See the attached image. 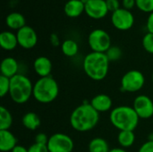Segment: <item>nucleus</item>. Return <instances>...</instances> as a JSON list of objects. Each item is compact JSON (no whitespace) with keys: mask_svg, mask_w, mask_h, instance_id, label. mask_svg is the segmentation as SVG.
<instances>
[{"mask_svg":"<svg viewBox=\"0 0 153 152\" xmlns=\"http://www.w3.org/2000/svg\"><path fill=\"white\" fill-rule=\"evenodd\" d=\"M100 121V113L91 103L84 102L74 109L70 116V125L77 132L85 133L92 130Z\"/></svg>","mask_w":153,"mask_h":152,"instance_id":"obj_1","label":"nucleus"},{"mask_svg":"<svg viewBox=\"0 0 153 152\" xmlns=\"http://www.w3.org/2000/svg\"><path fill=\"white\" fill-rule=\"evenodd\" d=\"M109 63L106 53L91 52L83 59L82 67L86 75L93 81L104 80L109 69Z\"/></svg>","mask_w":153,"mask_h":152,"instance_id":"obj_2","label":"nucleus"},{"mask_svg":"<svg viewBox=\"0 0 153 152\" xmlns=\"http://www.w3.org/2000/svg\"><path fill=\"white\" fill-rule=\"evenodd\" d=\"M139 116L133 107L119 106L113 108L109 115L112 125L119 131H134L139 124Z\"/></svg>","mask_w":153,"mask_h":152,"instance_id":"obj_3","label":"nucleus"},{"mask_svg":"<svg viewBox=\"0 0 153 152\" xmlns=\"http://www.w3.org/2000/svg\"><path fill=\"white\" fill-rule=\"evenodd\" d=\"M33 84L26 75L18 73L10 79L9 96L16 104H24L32 96Z\"/></svg>","mask_w":153,"mask_h":152,"instance_id":"obj_4","label":"nucleus"},{"mask_svg":"<svg viewBox=\"0 0 153 152\" xmlns=\"http://www.w3.org/2000/svg\"><path fill=\"white\" fill-rule=\"evenodd\" d=\"M59 87L56 81L51 77L39 78L33 84L32 97L41 104H48L53 102L58 96Z\"/></svg>","mask_w":153,"mask_h":152,"instance_id":"obj_5","label":"nucleus"},{"mask_svg":"<svg viewBox=\"0 0 153 152\" xmlns=\"http://www.w3.org/2000/svg\"><path fill=\"white\" fill-rule=\"evenodd\" d=\"M88 44L93 52L106 53L111 47V38L105 30L95 29L88 36Z\"/></svg>","mask_w":153,"mask_h":152,"instance_id":"obj_6","label":"nucleus"},{"mask_svg":"<svg viewBox=\"0 0 153 152\" xmlns=\"http://www.w3.org/2000/svg\"><path fill=\"white\" fill-rule=\"evenodd\" d=\"M145 84L143 73L138 70H130L126 72L121 79V90L124 92H137L141 90Z\"/></svg>","mask_w":153,"mask_h":152,"instance_id":"obj_7","label":"nucleus"},{"mask_svg":"<svg viewBox=\"0 0 153 152\" xmlns=\"http://www.w3.org/2000/svg\"><path fill=\"white\" fill-rule=\"evenodd\" d=\"M47 146L49 152H73L74 144L69 135L56 133L49 137Z\"/></svg>","mask_w":153,"mask_h":152,"instance_id":"obj_8","label":"nucleus"},{"mask_svg":"<svg viewBox=\"0 0 153 152\" xmlns=\"http://www.w3.org/2000/svg\"><path fill=\"white\" fill-rule=\"evenodd\" d=\"M111 23L118 30H128L134 24V16L130 10L123 7L111 13Z\"/></svg>","mask_w":153,"mask_h":152,"instance_id":"obj_9","label":"nucleus"},{"mask_svg":"<svg viewBox=\"0 0 153 152\" xmlns=\"http://www.w3.org/2000/svg\"><path fill=\"white\" fill-rule=\"evenodd\" d=\"M133 108L140 119H149L153 116V101L146 95L137 96L134 100Z\"/></svg>","mask_w":153,"mask_h":152,"instance_id":"obj_10","label":"nucleus"},{"mask_svg":"<svg viewBox=\"0 0 153 152\" xmlns=\"http://www.w3.org/2000/svg\"><path fill=\"white\" fill-rule=\"evenodd\" d=\"M16 36L19 46L24 49H30L38 43V35L35 30L29 25H25L17 30Z\"/></svg>","mask_w":153,"mask_h":152,"instance_id":"obj_11","label":"nucleus"},{"mask_svg":"<svg viewBox=\"0 0 153 152\" xmlns=\"http://www.w3.org/2000/svg\"><path fill=\"white\" fill-rule=\"evenodd\" d=\"M108 12L106 0H90L85 4L86 14L94 20L104 18Z\"/></svg>","mask_w":153,"mask_h":152,"instance_id":"obj_12","label":"nucleus"},{"mask_svg":"<svg viewBox=\"0 0 153 152\" xmlns=\"http://www.w3.org/2000/svg\"><path fill=\"white\" fill-rule=\"evenodd\" d=\"M91 105L99 113H104L111 109L113 102L109 96L101 93L93 97L91 100Z\"/></svg>","mask_w":153,"mask_h":152,"instance_id":"obj_13","label":"nucleus"},{"mask_svg":"<svg viewBox=\"0 0 153 152\" xmlns=\"http://www.w3.org/2000/svg\"><path fill=\"white\" fill-rule=\"evenodd\" d=\"M33 68L40 78L48 77L52 71V62L47 56H39L33 62Z\"/></svg>","mask_w":153,"mask_h":152,"instance_id":"obj_14","label":"nucleus"},{"mask_svg":"<svg viewBox=\"0 0 153 152\" xmlns=\"http://www.w3.org/2000/svg\"><path fill=\"white\" fill-rule=\"evenodd\" d=\"M19 65L15 58L12 56H7L4 58L0 65V72L1 75L5 76L9 79L18 74Z\"/></svg>","mask_w":153,"mask_h":152,"instance_id":"obj_15","label":"nucleus"},{"mask_svg":"<svg viewBox=\"0 0 153 152\" xmlns=\"http://www.w3.org/2000/svg\"><path fill=\"white\" fill-rule=\"evenodd\" d=\"M17 146V139L9 130L0 131V151L11 152Z\"/></svg>","mask_w":153,"mask_h":152,"instance_id":"obj_16","label":"nucleus"},{"mask_svg":"<svg viewBox=\"0 0 153 152\" xmlns=\"http://www.w3.org/2000/svg\"><path fill=\"white\" fill-rule=\"evenodd\" d=\"M64 12L70 18H76L85 13V4L81 0H68L64 5Z\"/></svg>","mask_w":153,"mask_h":152,"instance_id":"obj_17","label":"nucleus"},{"mask_svg":"<svg viewBox=\"0 0 153 152\" xmlns=\"http://www.w3.org/2000/svg\"><path fill=\"white\" fill-rule=\"evenodd\" d=\"M18 45L16 33H13L10 30H4L0 33V46L4 50H13Z\"/></svg>","mask_w":153,"mask_h":152,"instance_id":"obj_18","label":"nucleus"},{"mask_svg":"<svg viewBox=\"0 0 153 152\" xmlns=\"http://www.w3.org/2000/svg\"><path fill=\"white\" fill-rule=\"evenodd\" d=\"M5 24L8 28L14 30H19L26 25V20L23 14L18 12H12L5 17Z\"/></svg>","mask_w":153,"mask_h":152,"instance_id":"obj_19","label":"nucleus"},{"mask_svg":"<svg viewBox=\"0 0 153 152\" xmlns=\"http://www.w3.org/2000/svg\"><path fill=\"white\" fill-rule=\"evenodd\" d=\"M22 122L23 126L26 129L30 130V131H34V130L38 129L40 126V124H41L40 118L34 112H28V113H26L22 116Z\"/></svg>","mask_w":153,"mask_h":152,"instance_id":"obj_20","label":"nucleus"},{"mask_svg":"<svg viewBox=\"0 0 153 152\" xmlns=\"http://www.w3.org/2000/svg\"><path fill=\"white\" fill-rule=\"evenodd\" d=\"M61 51L65 56L74 57L79 51L78 43L74 39H67L61 43Z\"/></svg>","mask_w":153,"mask_h":152,"instance_id":"obj_21","label":"nucleus"},{"mask_svg":"<svg viewBox=\"0 0 153 152\" xmlns=\"http://www.w3.org/2000/svg\"><path fill=\"white\" fill-rule=\"evenodd\" d=\"M117 142L123 149L132 147L135 142L134 131H120L117 136Z\"/></svg>","mask_w":153,"mask_h":152,"instance_id":"obj_22","label":"nucleus"},{"mask_svg":"<svg viewBox=\"0 0 153 152\" xmlns=\"http://www.w3.org/2000/svg\"><path fill=\"white\" fill-rule=\"evenodd\" d=\"M108 142L100 137L92 139L89 143V152H109Z\"/></svg>","mask_w":153,"mask_h":152,"instance_id":"obj_23","label":"nucleus"},{"mask_svg":"<svg viewBox=\"0 0 153 152\" xmlns=\"http://www.w3.org/2000/svg\"><path fill=\"white\" fill-rule=\"evenodd\" d=\"M13 125V116L10 111L4 108L0 107V131L1 130H9Z\"/></svg>","mask_w":153,"mask_h":152,"instance_id":"obj_24","label":"nucleus"},{"mask_svg":"<svg viewBox=\"0 0 153 152\" xmlns=\"http://www.w3.org/2000/svg\"><path fill=\"white\" fill-rule=\"evenodd\" d=\"M106 55L108 58V60L111 62L119 60L123 56V51L118 46H111L109 49L106 52Z\"/></svg>","mask_w":153,"mask_h":152,"instance_id":"obj_25","label":"nucleus"},{"mask_svg":"<svg viewBox=\"0 0 153 152\" xmlns=\"http://www.w3.org/2000/svg\"><path fill=\"white\" fill-rule=\"evenodd\" d=\"M136 6L142 12L151 13L153 12V0H135Z\"/></svg>","mask_w":153,"mask_h":152,"instance_id":"obj_26","label":"nucleus"},{"mask_svg":"<svg viewBox=\"0 0 153 152\" xmlns=\"http://www.w3.org/2000/svg\"><path fill=\"white\" fill-rule=\"evenodd\" d=\"M143 47L146 52L153 54V33L147 32L143 38Z\"/></svg>","mask_w":153,"mask_h":152,"instance_id":"obj_27","label":"nucleus"},{"mask_svg":"<svg viewBox=\"0 0 153 152\" xmlns=\"http://www.w3.org/2000/svg\"><path fill=\"white\" fill-rule=\"evenodd\" d=\"M10 90V79L1 75L0 76V96L4 98L9 93Z\"/></svg>","mask_w":153,"mask_h":152,"instance_id":"obj_28","label":"nucleus"},{"mask_svg":"<svg viewBox=\"0 0 153 152\" xmlns=\"http://www.w3.org/2000/svg\"><path fill=\"white\" fill-rule=\"evenodd\" d=\"M29 152H49L48 146L45 144H39V143H33L29 149Z\"/></svg>","mask_w":153,"mask_h":152,"instance_id":"obj_29","label":"nucleus"},{"mask_svg":"<svg viewBox=\"0 0 153 152\" xmlns=\"http://www.w3.org/2000/svg\"><path fill=\"white\" fill-rule=\"evenodd\" d=\"M106 4H107V6H108V9L109 12L113 13L117 10H118L120 7V1L119 0H106Z\"/></svg>","mask_w":153,"mask_h":152,"instance_id":"obj_30","label":"nucleus"},{"mask_svg":"<svg viewBox=\"0 0 153 152\" xmlns=\"http://www.w3.org/2000/svg\"><path fill=\"white\" fill-rule=\"evenodd\" d=\"M48 140H49V137L46 133H39L35 136V142L36 143L47 145L48 142Z\"/></svg>","mask_w":153,"mask_h":152,"instance_id":"obj_31","label":"nucleus"},{"mask_svg":"<svg viewBox=\"0 0 153 152\" xmlns=\"http://www.w3.org/2000/svg\"><path fill=\"white\" fill-rule=\"evenodd\" d=\"M138 152H153V142L148 141L144 142L139 149Z\"/></svg>","mask_w":153,"mask_h":152,"instance_id":"obj_32","label":"nucleus"},{"mask_svg":"<svg viewBox=\"0 0 153 152\" xmlns=\"http://www.w3.org/2000/svg\"><path fill=\"white\" fill-rule=\"evenodd\" d=\"M136 5L135 0H122V7L127 10L133 9Z\"/></svg>","mask_w":153,"mask_h":152,"instance_id":"obj_33","label":"nucleus"},{"mask_svg":"<svg viewBox=\"0 0 153 152\" xmlns=\"http://www.w3.org/2000/svg\"><path fill=\"white\" fill-rule=\"evenodd\" d=\"M146 28L148 30V32L153 33V12L151 13L147 18V22H146Z\"/></svg>","mask_w":153,"mask_h":152,"instance_id":"obj_34","label":"nucleus"},{"mask_svg":"<svg viewBox=\"0 0 153 152\" xmlns=\"http://www.w3.org/2000/svg\"><path fill=\"white\" fill-rule=\"evenodd\" d=\"M49 39H50V43H51L54 47H57V46L60 45V40H59V37L57 36V34L52 33V34L50 35Z\"/></svg>","mask_w":153,"mask_h":152,"instance_id":"obj_35","label":"nucleus"},{"mask_svg":"<svg viewBox=\"0 0 153 152\" xmlns=\"http://www.w3.org/2000/svg\"><path fill=\"white\" fill-rule=\"evenodd\" d=\"M11 152H29L28 149H26L25 147L23 146H21V145H17L13 151Z\"/></svg>","mask_w":153,"mask_h":152,"instance_id":"obj_36","label":"nucleus"},{"mask_svg":"<svg viewBox=\"0 0 153 152\" xmlns=\"http://www.w3.org/2000/svg\"><path fill=\"white\" fill-rule=\"evenodd\" d=\"M109 152H127L125 149L123 148H115V149H111Z\"/></svg>","mask_w":153,"mask_h":152,"instance_id":"obj_37","label":"nucleus"},{"mask_svg":"<svg viewBox=\"0 0 153 152\" xmlns=\"http://www.w3.org/2000/svg\"><path fill=\"white\" fill-rule=\"evenodd\" d=\"M148 141L153 142V133H150V134H149V138H148Z\"/></svg>","mask_w":153,"mask_h":152,"instance_id":"obj_38","label":"nucleus"},{"mask_svg":"<svg viewBox=\"0 0 153 152\" xmlns=\"http://www.w3.org/2000/svg\"><path fill=\"white\" fill-rule=\"evenodd\" d=\"M81 1H82V3H83L84 4H87V3H88V2H89L90 0H81Z\"/></svg>","mask_w":153,"mask_h":152,"instance_id":"obj_39","label":"nucleus"},{"mask_svg":"<svg viewBox=\"0 0 153 152\" xmlns=\"http://www.w3.org/2000/svg\"><path fill=\"white\" fill-rule=\"evenodd\" d=\"M152 82H153V73H152Z\"/></svg>","mask_w":153,"mask_h":152,"instance_id":"obj_40","label":"nucleus"}]
</instances>
